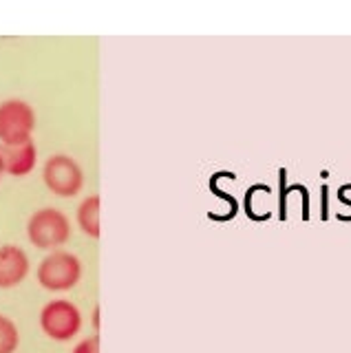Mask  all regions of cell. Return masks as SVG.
Returning <instances> with one entry per match:
<instances>
[{"label": "cell", "instance_id": "obj_1", "mask_svg": "<svg viewBox=\"0 0 351 353\" xmlns=\"http://www.w3.org/2000/svg\"><path fill=\"white\" fill-rule=\"evenodd\" d=\"M29 241L40 250H51L58 248L62 243H67L71 236V225L69 219L64 216L56 208H45L34 212L27 225Z\"/></svg>", "mask_w": 351, "mask_h": 353}, {"label": "cell", "instance_id": "obj_2", "mask_svg": "<svg viewBox=\"0 0 351 353\" xmlns=\"http://www.w3.org/2000/svg\"><path fill=\"white\" fill-rule=\"evenodd\" d=\"M36 126V115L23 99H7L0 104V141L5 146H16L31 139Z\"/></svg>", "mask_w": 351, "mask_h": 353}, {"label": "cell", "instance_id": "obj_3", "mask_svg": "<svg viewBox=\"0 0 351 353\" xmlns=\"http://www.w3.org/2000/svg\"><path fill=\"white\" fill-rule=\"evenodd\" d=\"M82 265L78 256H73L69 252H53L40 263L38 268V281L42 287H47L51 292H64L80 281Z\"/></svg>", "mask_w": 351, "mask_h": 353}, {"label": "cell", "instance_id": "obj_4", "mask_svg": "<svg viewBox=\"0 0 351 353\" xmlns=\"http://www.w3.org/2000/svg\"><path fill=\"white\" fill-rule=\"evenodd\" d=\"M42 176H45L49 190L58 196L78 194L84 183L82 168L69 154H53V157H49L45 163V170H42Z\"/></svg>", "mask_w": 351, "mask_h": 353}, {"label": "cell", "instance_id": "obj_5", "mask_svg": "<svg viewBox=\"0 0 351 353\" xmlns=\"http://www.w3.org/2000/svg\"><path fill=\"white\" fill-rule=\"evenodd\" d=\"M40 325L53 340H69L80 331L82 318L78 307L69 301H51L40 314Z\"/></svg>", "mask_w": 351, "mask_h": 353}, {"label": "cell", "instance_id": "obj_6", "mask_svg": "<svg viewBox=\"0 0 351 353\" xmlns=\"http://www.w3.org/2000/svg\"><path fill=\"white\" fill-rule=\"evenodd\" d=\"M0 161H3V170L14 174V176H23L29 174L36 165V146L34 141H25V143H16V146H5L0 143Z\"/></svg>", "mask_w": 351, "mask_h": 353}, {"label": "cell", "instance_id": "obj_7", "mask_svg": "<svg viewBox=\"0 0 351 353\" xmlns=\"http://www.w3.org/2000/svg\"><path fill=\"white\" fill-rule=\"evenodd\" d=\"M29 272V259L18 245L0 248V287H16Z\"/></svg>", "mask_w": 351, "mask_h": 353}, {"label": "cell", "instance_id": "obj_8", "mask_svg": "<svg viewBox=\"0 0 351 353\" xmlns=\"http://www.w3.org/2000/svg\"><path fill=\"white\" fill-rule=\"evenodd\" d=\"M78 223L93 239H100V196L93 194L84 199L78 208Z\"/></svg>", "mask_w": 351, "mask_h": 353}, {"label": "cell", "instance_id": "obj_9", "mask_svg": "<svg viewBox=\"0 0 351 353\" xmlns=\"http://www.w3.org/2000/svg\"><path fill=\"white\" fill-rule=\"evenodd\" d=\"M18 347V329L9 318L0 316V353H14Z\"/></svg>", "mask_w": 351, "mask_h": 353}, {"label": "cell", "instance_id": "obj_10", "mask_svg": "<svg viewBox=\"0 0 351 353\" xmlns=\"http://www.w3.org/2000/svg\"><path fill=\"white\" fill-rule=\"evenodd\" d=\"M73 353H100V338L97 336L86 338L84 342H80V345L75 347Z\"/></svg>", "mask_w": 351, "mask_h": 353}, {"label": "cell", "instance_id": "obj_11", "mask_svg": "<svg viewBox=\"0 0 351 353\" xmlns=\"http://www.w3.org/2000/svg\"><path fill=\"white\" fill-rule=\"evenodd\" d=\"M0 176H3V161H0Z\"/></svg>", "mask_w": 351, "mask_h": 353}]
</instances>
